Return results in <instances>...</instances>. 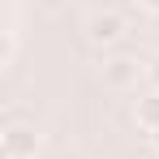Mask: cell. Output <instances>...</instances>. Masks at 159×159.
Returning <instances> with one entry per match:
<instances>
[{
	"label": "cell",
	"mask_w": 159,
	"mask_h": 159,
	"mask_svg": "<svg viewBox=\"0 0 159 159\" xmlns=\"http://www.w3.org/2000/svg\"><path fill=\"white\" fill-rule=\"evenodd\" d=\"M133 120H138L146 133L159 129V90H151L146 99H138V107H133Z\"/></svg>",
	"instance_id": "277c9868"
},
{
	"label": "cell",
	"mask_w": 159,
	"mask_h": 159,
	"mask_svg": "<svg viewBox=\"0 0 159 159\" xmlns=\"http://www.w3.org/2000/svg\"><path fill=\"white\" fill-rule=\"evenodd\" d=\"M146 142H151V151L159 155V129H151V133H146Z\"/></svg>",
	"instance_id": "8992f818"
},
{
	"label": "cell",
	"mask_w": 159,
	"mask_h": 159,
	"mask_svg": "<svg viewBox=\"0 0 159 159\" xmlns=\"http://www.w3.org/2000/svg\"><path fill=\"white\" fill-rule=\"evenodd\" d=\"M120 34H125V17H120L116 9H95V13L86 17V39H90L95 48L120 43Z\"/></svg>",
	"instance_id": "6da1fadb"
},
{
	"label": "cell",
	"mask_w": 159,
	"mask_h": 159,
	"mask_svg": "<svg viewBox=\"0 0 159 159\" xmlns=\"http://www.w3.org/2000/svg\"><path fill=\"white\" fill-rule=\"evenodd\" d=\"M39 155V133L30 125H9L0 133V159H34Z\"/></svg>",
	"instance_id": "7a4b0ae2"
},
{
	"label": "cell",
	"mask_w": 159,
	"mask_h": 159,
	"mask_svg": "<svg viewBox=\"0 0 159 159\" xmlns=\"http://www.w3.org/2000/svg\"><path fill=\"white\" fill-rule=\"evenodd\" d=\"M146 82H151V90H159V56H151V65H146Z\"/></svg>",
	"instance_id": "5b68a950"
},
{
	"label": "cell",
	"mask_w": 159,
	"mask_h": 159,
	"mask_svg": "<svg viewBox=\"0 0 159 159\" xmlns=\"http://www.w3.org/2000/svg\"><path fill=\"white\" fill-rule=\"evenodd\" d=\"M142 9H151V13H159V0H142Z\"/></svg>",
	"instance_id": "52a82bcc"
},
{
	"label": "cell",
	"mask_w": 159,
	"mask_h": 159,
	"mask_svg": "<svg viewBox=\"0 0 159 159\" xmlns=\"http://www.w3.org/2000/svg\"><path fill=\"white\" fill-rule=\"evenodd\" d=\"M138 73H146V69H138L133 56H112V60H103V82L112 86V90H129V86H138Z\"/></svg>",
	"instance_id": "3957f363"
}]
</instances>
